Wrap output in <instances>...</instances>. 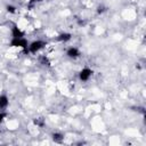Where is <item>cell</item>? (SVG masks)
Wrapping results in <instances>:
<instances>
[{
	"instance_id": "cell-1",
	"label": "cell",
	"mask_w": 146,
	"mask_h": 146,
	"mask_svg": "<svg viewBox=\"0 0 146 146\" xmlns=\"http://www.w3.org/2000/svg\"><path fill=\"white\" fill-rule=\"evenodd\" d=\"M47 46V41L41 40V39H36L33 40L31 42H29L27 46V54H32V55H36L39 52H41Z\"/></svg>"
},
{
	"instance_id": "cell-2",
	"label": "cell",
	"mask_w": 146,
	"mask_h": 146,
	"mask_svg": "<svg viewBox=\"0 0 146 146\" xmlns=\"http://www.w3.org/2000/svg\"><path fill=\"white\" fill-rule=\"evenodd\" d=\"M94 75V70L89 66H83L79 72H78V79L80 82H88Z\"/></svg>"
},
{
	"instance_id": "cell-3",
	"label": "cell",
	"mask_w": 146,
	"mask_h": 146,
	"mask_svg": "<svg viewBox=\"0 0 146 146\" xmlns=\"http://www.w3.org/2000/svg\"><path fill=\"white\" fill-rule=\"evenodd\" d=\"M27 46H29V41H27V39L25 36L24 38H18V39H11L10 40V47L18 48V49L23 50L26 54H27Z\"/></svg>"
},
{
	"instance_id": "cell-4",
	"label": "cell",
	"mask_w": 146,
	"mask_h": 146,
	"mask_svg": "<svg viewBox=\"0 0 146 146\" xmlns=\"http://www.w3.org/2000/svg\"><path fill=\"white\" fill-rule=\"evenodd\" d=\"M81 50L80 48H78L76 46H70L66 48L65 50V56L70 59H78L81 57Z\"/></svg>"
},
{
	"instance_id": "cell-5",
	"label": "cell",
	"mask_w": 146,
	"mask_h": 146,
	"mask_svg": "<svg viewBox=\"0 0 146 146\" xmlns=\"http://www.w3.org/2000/svg\"><path fill=\"white\" fill-rule=\"evenodd\" d=\"M73 38V34L70 32H60L56 35V41L59 43H68Z\"/></svg>"
},
{
	"instance_id": "cell-6",
	"label": "cell",
	"mask_w": 146,
	"mask_h": 146,
	"mask_svg": "<svg viewBox=\"0 0 146 146\" xmlns=\"http://www.w3.org/2000/svg\"><path fill=\"white\" fill-rule=\"evenodd\" d=\"M10 36H11V39L24 38L25 36V32L18 25H13L11 29H10Z\"/></svg>"
},
{
	"instance_id": "cell-7",
	"label": "cell",
	"mask_w": 146,
	"mask_h": 146,
	"mask_svg": "<svg viewBox=\"0 0 146 146\" xmlns=\"http://www.w3.org/2000/svg\"><path fill=\"white\" fill-rule=\"evenodd\" d=\"M50 138H51V140H52L54 143H56V144H62V143L64 141V139H65V136H64V133L60 132V131H54V132H51Z\"/></svg>"
},
{
	"instance_id": "cell-8",
	"label": "cell",
	"mask_w": 146,
	"mask_h": 146,
	"mask_svg": "<svg viewBox=\"0 0 146 146\" xmlns=\"http://www.w3.org/2000/svg\"><path fill=\"white\" fill-rule=\"evenodd\" d=\"M10 104L9 97L6 94H0V111H6Z\"/></svg>"
},
{
	"instance_id": "cell-9",
	"label": "cell",
	"mask_w": 146,
	"mask_h": 146,
	"mask_svg": "<svg viewBox=\"0 0 146 146\" xmlns=\"http://www.w3.org/2000/svg\"><path fill=\"white\" fill-rule=\"evenodd\" d=\"M38 60H39V64L43 67H49L51 66V60L50 58L47 56V55H39L38 57Z\"/></svg>"
},
{
	"instance_id": "cell-10",
	"label": "cell",
	"mask_w": 146,
	"mask_h": 146,
	"mask_svg": "<svg viewBox=\"0 0 146 146\" xmlns=\"http://www.w3.org/2000/svg\"><path fill=\"white\" fill-rule=\"evenodd\" d=\"M33 124L36 125L38 128H43L46 124V121L42 117H35V119H33Z\"/></svg>"
},
{
	"instance_id": "cell-11",
	"label": "cell",
	"mask_w": 146,
	"mask_h": 146,
	"mask_svg": "<svg viewBox=\"0 0 146 146\" xmlns=\"http://www.w3.org/2000/svg\"><path fill=\"white\" fill-rule=\"evenodd\" d=\"M6 10H7V13H9V14H16V13H17V7L9 3V5L6 6Z\"/></svg>"
},
{
	"instance_id": "cell-12",
	"label": "cell",
	"mask_w": 146,
	"mask_h": 146,
	"mask_svg": "<svg viewBox=\"0 0 146 146\" xmlns=\"http://www.w3.org/2000/svg\"><path fill=\"white\" fill-rule=\"evenodd\" d=\"M106 11H107V7L104 6V5H98L97 8H96V13H97L98 15H102V14H104V13H106Z\"/></svg>"
},
{
	"instance_id": "cell-13",
	"label": "cell",
	"mask_w": 146,
	"mask_h": 146,
	"mask_svg": "<svg viewBox=\"0 0 146 146\" xmlns=\"http://www.w3.org/2000/svg\"><path fill=\"white\" fill-rule=\"evenodd\" d=\"M6 117H7V113H6V111H0V124L6 120Z\"/></svg>"
}]
</instances>
